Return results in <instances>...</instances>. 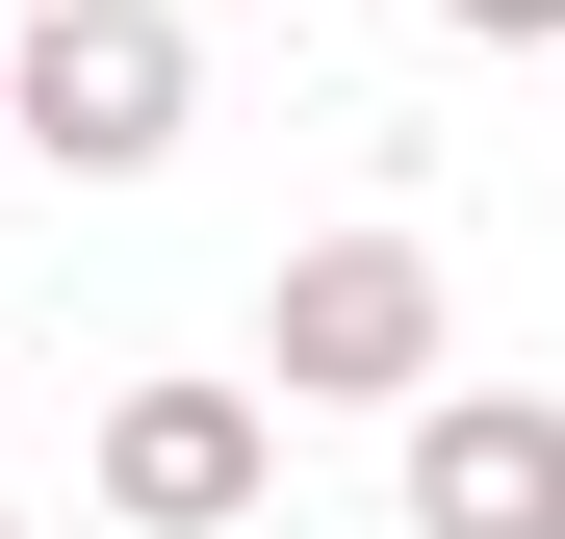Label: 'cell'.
<instances>
[{
  "label": "cell",
  "instance_id": "obj_1",
  "mask_svg": "<svg viewBox=\"0 0 565 539\" xmlns=\"http://www.w3.org/2000/svg\"><path fill=\"white\" fill-rule=\"evenodd\" d=\"M0 129H26L52 180H154L180 129H206L180 0H26V26H0Z\"/></svg>",
  "mask_w": 565,
  "mask_h": 539
},
{
  "label": "cell",
  "instance_id": "obj_2",
  "mask_svg": "<svg viewBox=\"0 0 565 539\" xmlns=\"http://www.w3.org/2000/svg\"><path fill=\"white\" fill-rule=\"evenodd\" d=\"M437 257L412 231H309V257H282V283H257V359H282V411H437Z\"/></svg>",
  "mask_w": 565,
  "mask_h": 539
},
{
  "label": "cell",
  "instance_id": "obj_3",
  "mask_svg": "<svg viewBox=\"0 0 565 539\" xmlns=\"http://www.w3.org/2000/svg\"><path fill=\"white\" fill-rule=\"evenodd\" d=\"M257 488H282V411L257 386H129L104 411V514L129 539H257Z\"/></svg>",
  "mask_w": 565,
  "mask_h": 539
},
{
  "label": "cell",
  "instance_id": "obj_4",
  "mask_svg": "<svg viewBox=\"0 0 565 539\" xmlns=\"http://www.w3.org/2000/svg\"><path fill=\"white\" fill-rule=\"evenodd\" d=\"M412 539H565V386H437L412 411Z\"/></svg>",
  "mask_w": 565,
  "mask_h": 539
},
{
  "label": "cell",
  "instance_id": "obj_5",
  "mask_svg": "<svg viewBox=\"0 0 565 539\" xmlns=\"http://www.w3.org/2000/svg\"><path fill=\"white\" fill-rule=\"evenodd\" d=\"M437 26H462V52H565V0H437Z\"/></svg>",
  "mask_w": 565,
  "mask_h": 539
},
{
  "label": "cell",
  "instance_id": "obj_6",
  "mask_svg": "<svg viewBox=\"0 0 565 539\" xmlns=\"http://www.w3.org/2000/svg\"><path fill=\"white\" fill-rule=\"evenodd\" d=\"M180 26H206V0H180Z\"/></svg>",
  "mask_w": 565,
  "mask_h": 539
},
{
  "label": "cell",
  "instance_id": "obj_7",
  "mask_svg": "<svg viewBox=\"0 0 565 539\" xmlns=\"http://www.w3.org/2000/svg\"><path fill=\"white\" fill-rule=\"evenodd\" d=\"M0 154H26V129H0Z\"/></svg>",
  "mask_w": 565,
  "mask_h": 539
},
{
  "label": "cell",
  "instance_id": "obj_8",
  "mask_svg": "<svg viewBox=\"0 0 565 539\" xmlns=\"http://www.w3.org/2000/svg\"><path fill=\"white\" fill-rule=\"evenodd\" d=\"M0 539H26V514H0Z\"/></svg>",
  "mask_w": 565,
  "mask_h": 539
}]
</instances>
